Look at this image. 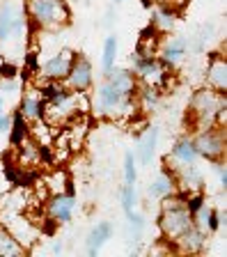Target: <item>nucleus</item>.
I'll return each instance as SVG.
<instances>
[{"label":"nucleus","instance_id":"obj_8","mask_svg":"<svg viewBox=\"0 0 227 257\" xmlns=\"http://www.w3.org/2000/svg\"><path fill=\"white\" fill-rule=\"evenodd\" d=\"M156 58L165 64L168 71H174L181 67L186 58L190 53V39L184 37V35H172V37H165L158 46V51H154Z\"/></svg>","mask_w":227,"mask_h":257},{"label":"nucleus","instance_id":"obj_12","mask_svg":"<svg viewBox=\"0 0 227 257\" xmlns=\"http://www.w3.org/2000/svg\"><path fill=\"white\" fill-rule=\"evenodd\" d=\"M177 191H179L177 177H174V172L170 170L165 163H163V166L149 177V182H147V195H149L151 200H158V202L170 198V195H174Z\"/></svg>","mask_w":227,"mask_h":257},{"label":"nucleus","instance_id":"obj_22","mask_svg":"<svg viewBox=\"0 0 227 257\" xmlns=\"http://www.w3.org/2000/svg\"><path fill=\"white\" fill-rule=\"evenodd\" d=\"M145 230H147V216L133 209V211L126 216V241H129V243H140Z\"/></svg>","mask_w":227,"mask_h":257},{"label":"nucleus","instance_id":"obj_5","mask_svg":"<svg viewBox=\"0 0 227 257\" xmlns=\"http://www.w3.org/2000/svg\"><path fill=\"white\" fill-rule=\"evenodd\" d=\"M193 225V214L188 211L184 202V193H174L170 198L161 200L158 211V232L168 243H174Z\"/></svg>","mask_w":227,"mask_h":257},{"label":"nucleus","instance_id":"obj_26","mask_svg":"<svg viewBox=\"0 0 227 257\" xmlns=\"http://www.w3.org/2000/svg\"><path fill=\"white\" fill-rule=\"evenodd\" d=\"M10 136H12V143L14 145H21L23 140L28 138V122L23 119L21 112H14L12 115V128H10Z\"/></svg>","mask_w":227,"mask_h":257},{"label":"nucleus","instance_id":"obj_2","mask_svg":"<svg viewBox=\"0 0 227 257\" xmlns=\"http://www.w3.org/2000/svg\"><path fill=\"white\" fill-rule=\"evenodd\" d=\"M90 110L97 119H131L138 110V99L124 94L101 76V83L87 92Z\"/></svg>","mask_w":227,"mask_h":257},{"label":"nucleus","instance_id":"obj_6","mask_svg":"<svg viewBox=\"0 0 227 257\" xmlns=\"http://www.w3.org/2000/svg\"><path fill=\"white\" fill-rule=\"evenodd\" d=\"M0 225L10 230V234L21 243L23 248H30L33 243H37V227H35L26 216L21 214V207H12L10 202H3V209H0Z\"/></svg>","mask_w":227,"mask_h":257},{"label":"nucleus","instance_id":"obj_18","mask_svg":"<svg viewBox=\"0 0 227 257\" xmlns=\"http://www.w3.org/2000/svg\"><path fill=\"white\" fill-rule=\"evenodd\" d=\"M222 211L218 207H213V204H202L197 211L193 214V223L197 225V227H202V230L206 232V234H218L222 227Z\"/></svg>","mask_w":227,"mask_h":257},{"label":"nucleus","instance_id":"obj_14","mask_svg":"<svg viewBox=\"0 0 227 257\" xmlns=\"http://www.w3.org/2000/svg\"><path fill=\"white\" fill-rule=\"evenodd\" d=\"M158 138H161V128L156 124H151L138 136V150H135V159L140 166H151V161L156 156L158 150Z\"/></svg>","mask_w":227,"mask_h":257},{"label":"nucleus","instance_id":"obj_24","mask_svg":"<svg viewBox=\"0 0 227 257\" xmlns=\"http://www.w3.org/2000/svg\"><path fill=\"white\" fill-rule=\"evenodd\" d=\"M23 252H26V248L10 234L7 227L0 225V257H19V255H23Z\"/></svg>","mask_w":227,"mask_h":257},{"label":"nucleus","instance_id":"obj_27","mask_svg":"<svg viewBox=\"0 0 227 257\" xmlns=\"http://www.w3.org/2000/svg\"><path fill=\"white\" fill-rule=\"evenodd\" d=\"M124 184H138V159H135V152H124Z\"/></svg>","mask_w":227,"mask_h":257},{"label":"nucleus","instance_id":"obj_15","mask_svg":"<svg viewBox=\"0 0 227 257\" xmlns=\"http://www.w3.org/2000/svg\"><path fill=\"white\" fill-rule=\"evenodd\" d=\"M206 232L202 230V227H197V225H190L188 230L184 232V234L179 236L177 241H174L172 246L177 252H186V255H200L202 250L206 248Z\"/></svg>","mask_w":227,"mask_h":257},{"label":"nucleus","instance_id":"obj_33","mask_svg":"<svg viewBox=\"0 0 227 257\" xmlns=\"http://www.w3.org/2000/svg\"><path fill=\"white\" fill-rule=\"evenodd\" d=\"M126 0H113V5H124Z\"/></svg>","mask_w":227,"mask_h":257},{"label":"nucleus","instance_id":"obj_17","mask_svg":"<svg viewBox=\"0 0 227 257\" xmlns=\"http://www.w3.org/2000/svg\"><path fill=\"white\" fill-rule=\"evenodd\" d=\"M113 232H115V225L110 223V220H99L92 230H90V234H87V239H85L87 255L97 257L99 252H101V248L113 239Z\"/></svg>","mask_w":227,"mask_h":257},{"label":"nucleus","instance_id":"obj_32","mask_svg":"<svg viewBox=\"0 0 227 257\" xmlns=\"http://www.w3.org/2000/svg\"><path fill=\"white\" fill-rule=\"evenodd\" d=\"M3 110H7V96L0 92V112H3Z\"/></svg>","mask_w":227,"mask_h":257},{"label":"nucleus","instance_id":"obj_11","mask_svg":"<svg viewBox=\"0 0 227 257\" xmlns=\"http://www.w3.org/2000/svg\"><path fill=\"white\" fill-rule=\"evenodd\" d=\"M200 161V154H197V147L193 143V136H179L177 140L172 143L168 156L163 159V163L170 168V170H177V168L184 166H195Z\"/></svg>","mask_w":227,"mask_h":257},{"label":"nucleus","instance_id":"obj_19","mask_svg":"<svg viewBox=\"0 0 227 257\" xmlns=\"http://www.w3.org/2000/svg\"><path fill=\"white\" fill-rule=\"evenodd\" d=\"M19 112L23 115L28 124H39L44 122V99L39 90H28L19 101Z\"/></svg>","mask_w":227,"mask_h":257},{"label":"nucleus","instance_id":"obj_4","mask_svg":"<svg viewBox=\"0 0 227 257\" xmlns=\"http://www.w3.org/2000/svg\"><path fill=\"white\" fill-rule=\"evenodd\" d=\"M28 21L44 32H58L71 23L67 0H23Z\"/></svg>","mask_w":227,"mask_h":257},{"label":"nucleus","instance_id":"obj_28","mask_svg":"<svg viewBox=\"0 0 227 257\" xmlns=\"http://www.w3.org/2000/svg\"><path fill=\"white\" fill-rule=\"evenodd\" d=\"M211 170L218 175V186L225 191V188H227V168H225V161H211Z\"/></svg>","mask_w":227,"mask_h":257},{"label":"nucleus","instance_id":"obj_20","mask_svg":"<svg viewBox=\"0 0 227 257\" xmlns=\"http://www.w3.org/2000/svg\"><path fill=\"white\" fill-rule=\"evenodd\" d=\"M149 26L158 32V35H168V32L174 30L177 26V12L170 10L168 5H161V7H151V19H149Z\"/></svg>","mask_w":227,"mask_h":257},{"label":"nucleus","instance_id":"obj_16","mask_svg":"<svg viewBox=\"0 0 227 257\" xmlns=\"http://www.w3.org/2000/svg\"><path fill=\"white\" fill-rule=\"evenodd\" d=\"M206 87L216 92H227V60L222 53H211L206 62Z\"/></svg>","mask_w":227,"mask_h":257},{"label":"nucleus","instance_id":"obj_1","mask_svg":"<svg viewBox=\"0 0 227 257\" xmlns=\"http://www.w3.org/2000/svg\"><path fill=\"white\" fill-rule=\"evenodd\" d=\"M30 21L23 10V3L17 0H3L0 3V51L7 60L21 58L26 51V37L30 30Z\"/></svg>","mask_w":227,"mask_h":257},{"label":"nucleus","instance_id":"obj_30","mask_svg":"<svg viewBox=\"0 0 227 257\" xmlns=\"http://www.w3.org/2000/svg\"><path fill=\"white\" fill-rule=\"evenodd\" d=\"M10 128H12V112L3 110L0 112V136H10Z\"/></svg>","mask_w":227,"mask_h":257},{"label":"nucleus","instance_id":"obj_13","mask_svg":"<svg viewBox=\"0 0 227 257\" xmlns=\"http://www.w3.org/2000/svg\"><path fill=\"white\" fill-rule=\"evenodd\" d=\"M46 211H49L51 220H55V223L60 225L71 223L76 211V198L71 193H53L49 204H46Z\"/></svg>","mask_w":227,"mask_h":257},{"label":"nucleus","instance_id":"obj_3","mask_svg":"<svg viewBox=\"0 0 227 257\" xmlns=\"http://www.w3.org/2000/svg\"><path fill=\"white\" fill-rule=\"evenodd\" d=\"M188 115L193 119L195 128H206V126H225L227 119V99L225 92H216L211 87H200L193 92L188 101Z\"/></svg>","mask_w":227,"mask_h":257},{"label":"nucleus","instance_id":"obj_21","mask_svg":"<svg viewBox=\"0 0 227 257\" xmlns=\"http://www.w3.org/2000/svg\"><path fill=\"white\" fill-rule=\"evenodd\" d=\"M117 55H119V39L115 32H110L108 37L103 39V48H101V76L108 74L117 64Z\"/></svg>","mask_w":227,"mask_h":257},{"label":"nucleus","instance_id":"obj_9","mask_svg":"<svg viewBox=\"0 0 227 257\" xmlns=\"http://www.w3.org/2000/svg\"><path fill=\"white\" fill-rule=\"evenodd\" d=\"M71 92H90L94 87V64L83 53H76L69 74L62 80Z\"/></svg>","mask_w":227,"mask_h":257},{"label":"nucleus","instance_id":"obj_7","mask_svg":"<svg viewBox=\"0 0 227 257\" xmlns=\"http://www.w3.org/2000/svg\"><path fill=\"white\" fill-rule=\"evenodd\" d=\"M193 143L197 147V154L204 161H222L227 152V140H225V126H206L200 128L193 136Z\"/></svg>","mask_w":227,"mask_h":257},{"label":"nucleus","instance_id":"obj_25","mask_svg":"<svg viewBox=\"0 0 227 257\" xmlns=\"http://www.w3.org/2000/svg\"><path fill=\"white\" fill-rule=\"evenodd\" d=\"M119 207L124 211V216H129L135 207H138V191H135V184H124L119 188Z\"/></svg>","mask_w":227,"mask_h":257},{"label":"nucleus","instance_id":"obj_29","mask_svg":"<svg viewBox=\"0 0 227 257\" xmlns=\"http://www.w3.org/2000/svg\"><path fill=\"white\" fill-rule=\"evenodd\" d=\"M17 71H19V67L12 60H5V62L0 64V78H17Z\"/></svg>","mask_w":227,"mask_h":257},{"label":"nucleus","instance_id":"obj_23","mask_svg":"<svg viewBox=\"0 0 227 257\" xmlns=\"http://www.w3.org/2000/svg\"><path fill=\"white\" fill-rule=\"evenodd\" d=\"M161 96H163V90L158 87H151V85H138V108L142 110H156L158 103H161Z\"/></svg>","mask_w":227,"mask_h":257},{"label":"nucleus","instance_id":"obj_31","mask_svg":"<svg viewBox=\"0 0 227 257\" xmlns=\"http://www.w3.org/2000/svg\"><path fill=\"white\" fill-rule=\"evenodd\" d=\"M51 250L55 252V255H62V250H65V243H62V241H53V246H51Z\"/></svg>","mask_w":227,"mask_h":257},{"label":"nucleus","instance_id":"obj_10","mask_svg":"<svg viewBox=\"0 0 227 257\" xmlns=\"http://www.w3.org/2000/svg\"><path fill=\"white\" fill-rule=\"evenodd\" d=\"M74 58H76V53L71 48H67V46L60 48L53 55H49L44 62H39L37 74L44 80H65V76L69 74L71 64H74Z\"/></svg>","mask_w":227,"mask_h":257}]
</instances>
